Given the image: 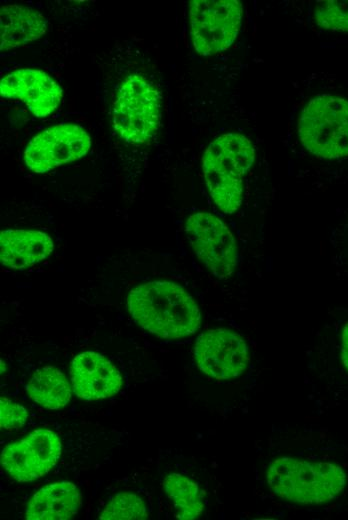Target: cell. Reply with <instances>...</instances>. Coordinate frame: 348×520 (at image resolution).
I'll return each mask as SVG.
<instances>
[{
	"instance_id": "obj_10",
	"label": "cell",
	"mask_w": 348,
	"mask_h": 520,
	"mask_svg": "<svg viewBox=\"0 0 348 520\" xmlns=\"http://www.w3.org/2000/svg\"><path fill=\"white\" fill-rule=\"evenodd\" d=\"M197 367L218 380L238 377L249 362V351L244 339L224 328L202 333L194 345Z\"/></svg>"
},
{
	"instance_id": "obj_20",
	"label": "cell",
	"mask_w": 348,
	"mask_h": 520,
	"mask_svg": "<svg viewBox=\"0 0 348 520\" xmlns=\"http://www.w3.org/2000/svg\"><path fill=\"white\" fill-rule=\"evenodd\" d=\"M28 418L26 409L8 398L0 399V424L5 429L23 426Z\"/></svg>"
},
{
	"instance_id": "obj_6",
	"label": "cell",
	"mask_w": 348,
	"mask_h": 520,
	"mask_svg": "<svg viewBox=\"0 0 348 520\" xmlns=\"http://www.w3.org/2000/svg\"><path fill=\"white\" fill-rule=\"evenodd\" d=\"M242 18L237 0H192L189 4L191 40L196 52L210 56L235 40Z\"/></svg>"
},
{
	"instance_id": "obj_15",
	"label": "cell",
	"mask_w": 348,
	"mask_h": 520,
	"mask_svg": "<svg viewBox=\"0 0 348 520\" xmlns=\"http://www.w3.org/2000/svg\"><path fill=\"white\" fill-rule=\"evenodd\" d=\"M47 31L45 17L37 10L18 4L1 6L0 49H14L42 37Z\"/></svg>"
},
{
	"instance_id": "obj_13",
	"label": "cell",
	"mask_w": 348,
	"mask_h": 520,
	"mask_svg": "<svg viewBox=\"0 0 348 520\" xmlns=\"http://www.w3.org/2000/svg\"><path fill=\"white\" fill-rule=\"evenodd\" d=\"M51 237L38 230L6 229L0 233V260L13 270L32 267L53 252Z\"/></svg>"
},
{
	"instance_id": "obj_19",
	"label": "cell",
	"mask_w": 348,
	"mask_h": 520,
	"mask_svg": "<svg viewBox=\"0 0 348 520\" xmlns=\"http://www.w3.org/2000/svg\"><path fill=\"white\" fill-rule=\"evenodd\" d=\"M314 20L323 29L348 32V0L319 2L314 10Z\"/></svg>"
},
{
	"instance_id": "obj_12",
	"label": "cell",
	"mask_w": 348,
	"mask_h": 520,
	"mask_svg": "<svg viewBox=\"0 0 348 520\" xmlns=\"http://www.w3.org/2000/svg\"><path fill=\"white\" fill-rule=\"evenodd\" d=\"M70 380L75 394L90 401L112 397L122 386L118 369L94 351H85L73 358Z\"/></svg>"
},
{
	"instance_id": "obj_5",
	"label": "cell",
	"mask_w": 348,
	"mask_h": 520,
	"mask_svg": "<svg viewBox=\"0 0 348 520\" xmlns=\"http://www.w3.org/2000/svg\"><path fill=\"white\" fill-rule=\"evenodd\" d=\"M298 135L316 156H348V100L332 95L311 99L300 113Z\"/></svg>"
},
{
	"instance_id": "obj_16",
	"label": "cell",
	"mask_w": 348,
	"mask_h": 520,
	"mask_svg": "<svg viewBox=\"0 0 348 520\" xmlns=\"http://www.w3.org/2000/svg\"><path fill=\"white\" fill-rule=\"evenodd\" d=\"M30 398L48 409H59L68 404L72 391L63 372L46 366L37 370L26 386Z\"/></svg>"
},
{
	"instance_id": "obj_4",
	"label": "cell",
	"mask_w": 348,
	"mask_h": 520,
	"mask_svg": "<svg viewBox=\"0 0 348 520\" xmlns=\"http://www.w3.org/2000/svg\"><path fill=\"white\" fill-rule=\"evenodd\" d=\"M161 119V96L140 75H129L118 89L112 107L114 130L124 141L141 145L156 134Z\"/></svg>"
},
{
	"instance_id": "obj_2",
	"label": "cell",
	"mask_w": 348,
	"mask_h": 520,
	"mask_svg": "<svg viewBox=\"0 0 348 520\" xmlns=\"http://www.w3.org/2000/svg\"><path fill=\"white\" fill-rule=\"evenodd\" d=\"M254 147L243 135L226 133L209 144L202 170L209 194L224 213H234L242 203V176L254 162Z\"/></svg>"
},
{
	"instance_id": "obj_14",
	"label": "cell",
	"mask_w": 348,
	"mask_h": 520,
	"mask_svg": "<svg viewBox=\"0 0 348 520\" xmlns=\"http://www.w3.org/2000/svg\"><path fill=\"white\" fill-rule=\"evenodd\" d=\"M81 501V493L73 483H51L31 497L25 516L29 520H67L78 513Z\"/></svg>"
},
{
	"instance_id": "obj_17",
	"label": "cell",
	"mask_w": 348,
	"mask_h": 520,
	"mask_svg": "<svg viewBox=\"0 0 348 520\" xmlns=\"http://www.w3.org/2000/svg\"><path fill=\"white\" fill-rule=\"evenodd\" d=\"M163 488L174 504L178 519L191 520L201 515L204 504L194 481L181 474L171 473L164 478Z\"/></svg>"
},
{
	"instance_id": "obj_8",
	"label": "cell",
	"mask_w": 348,
	"mask_h": 520,
	"mask_svg": "<svg viewBox=\"0 0 348 520\" xmlns=\"http://www.w3.org/2000/svg\"><path fill=\"white\" fill-rule=\"evenodd\" d=\"M91 147L87 131L72 123L48 127L35 135L24 150V163L34 173H45L79 160Z\"/></svg>"
},
{
	"instance_id": "obj_18",
	"label": "cell",
	"mask_w": 348,
	"mask_h": 520,
	"mask_svg": "<svg viewBox=\"0 0 348 520\" xmlns=\"http://www.w3.org/2000/svg\"><path fill=\"white\" fill-rule=\"evenodd\" d=\"M147 518L148 513L143 500L130 492L116 494L99 515V519L102 520H143Z\"/></svg>"
},
{
	"instance_id": "obj_1",
	"label": "cell",
	"mask_w": 348,
	"mask_h": 520,
	"mask_svg": "<svg viewBox=\"0 0 348 520\" xmlns=\"http://www.w3.org/2000/svg\"><path fill=\"white\" fill-rule=\"evenodd\" d=\"M127 308L135 322L163 339L194 334L201 325V313L192 296L169 281H150L133 288Z\"/></svg>"
},
{
	"instance_id": "obj_21",
	"label": "cell",
	"mask_w": 348,
	"mask_h": 520,
	"mask_svg": "<svg viewBox=\"0 0 348 520\" xmlns=\"http://www.w3.org/2000/svg\"><path fill=\"white\" fill-rule=\"evenodd\" d=\"M341 359L344 367L348 370V323L342 332Z\"/></svg>"
},
{
	"instance_id": "obj_11",
	"label": "cell",
	"mask_w": 348,
	"mask_h": 520,
	"mask_svg": "<svg viewBox=\"0 0 348 520\" xmlns=\"http://www.w3.org/2000/svg\"><path fill=\"white\" fill-rule=\"evenodd\" d=\"M2 98L18 99L39 118L53 113L61 103L63 91L46 72L21 68L6 74L0 82Z\"/></svg>"
},
{
	"instance_id": "obj_3",
	"label": "cell",
	"mask_w": 348,
	"mask_h": 520,
	"mask_svg": "<svg viewBox=\"0 0 348 520\" xmlns=\"http://www.w3.org/2000/svg\"><path fill=\"white\" fill-rule=\"evenodd\" d=\"M266 478L275 495L300 504L328 502L336 498L346 485V473L340 466L291 457L272 461Z\"/></svg>"
},
{
	"instance_id": "obj_7",
	"label": "cell",
	"mask_w": 348,
	"mask_h": 520,
	"mask_svg": "<svg viewBox=\"0 0 348 520\" xmlns=\"http://www.w3.org/2000/svg\"><path fill=\"white\" fill-rule=\"evenodd\" d=\"M187 239L199 260L219 279L230 277L237 265V245L232 232L208 212L190 215L185 223Z\"/></svg>"
},
{
	"instance_id": "obj_9",
	"label": "cell",
	"mask_w": 348,
	"mask_h": 520,
	"mask_svg": "<svg viewBox=\"0 0 348 520\" xmlns=\"http://www.w3.org/2000/svg\"><path fill=\"white\" fill-rule=\"evenodd\" d=\"M61 450L56 433L38 429L6 446L1 454V463L15 480L29 482L46 474L58 461Z\"/></svg>"
}]
</instances>
